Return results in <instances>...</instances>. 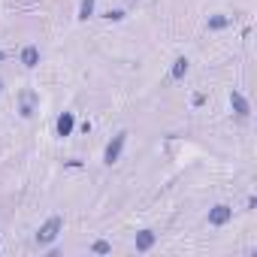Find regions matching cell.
<instances>
[{
  "label": "cell",
  "mask_w": 257,
  "mask_h": 257,
  "mask_svg": "<svg viewBox=\"0 0 257 257\" xmlns=\"http://www.w3.org/2000/svg\"><path fill=\"white\" fill-rule=\"evenodd\" d=\"M0 91H4V76H0Z\"/></svg>",
  "instance_id": "9a60e30c"
},
{
  "label": "cell",
  "mask_w": 257,
  "mask_h": 257,
  "mask_svg": "<svg viewBox=\"0 0 257 257\" xmlns=\"http://www.w3.org/2000/svg\"><path fill=\"white\" fill-rule=\"evenodd\" d=\"M34 112H37V94H34V91H28V94H22L19 115H22V118H34Z\"/></svg>",
  "instance_id": "9c48e42d"
},
{
  "label": "cell",
  "mask_w": 257,
  "mask_h": 257,
  "mask_svg": "<svg viewBox=\"0 0 257 257\" xmlns=\"http://www.w3.org/2000/svg\"><path fill=\"white\" fill-rule=\"evenodd\" d=\"M224 28H230L227 16H209L206 19V31H224Z\"/></svg>",
  "instance_id": "30bf717a"
},
{
  "label": "cell",
  "mask_w": 257,
  "mask_h": 257,
  "mask_svg": "<svg viewBox=\"0 0 257 257\" xmlns=\"http://www.w3.org/2000/svg\"><path fill=\"white\" fill-rule=\"evenodd\" d=\"M127 131H118L109 143H106V149H103V164L106 167H112V164H118L121 161V152H124V146H127Z\"/></svg>",
  "instance_id": "7a4b0ae2"
},
{
  "label": "cell",
  "mask_w": 257,
  "mask_h": 257,
  "mask_svg": "<svg viewBox=\"0 0 257 257\" xmlns=\"http://www.w3.org/2000/svg\"><path fill=\"white\" fill-rule=\"evenodd\" d=\"M227 100H230V109H233L239 118H248V115H251V103H248V97H245L242 91H236V88H233Z\"/></svg>",
  "instance_id": "52a82bcc"
},
{
  "label": "cell",
  "mask_w": 257,
  "mask_h": 257,
  "mask_svg": "<svg viewBox=\"0 0 257 257\" xmlns=\"http://www.w3.org/2000/svg\"><path fill=\"white\" fill-rule=\"evenodd\" d=\"M94 10H97V0H82V4H79V22L94 19Z\"/></svg>",
  "instance_id": "7c38bea8"
},
{
  "label": "cell",
  "mask_w": 257,
  "mask_h": 257,
  "mask_svg": "<svg viewBox=\"0 0 257 257\" xmlns=\"http://www.w3.org/2000/svg\"><path fill=\"white\" fill-rule=\"evenodd\" d=\"M230 221H233V206H227V203H215L209 209V215H206V224L209 227H224Z\"/></svg>",
  "instance_id": "3957f363"
},
{
  "label": "cell",
  "mask_w": 257,
  "mask_h": 257,
  "mask_svg": "<svg viewBox=\"0 0 257 257\" xmlns=\"http://www.w3.org/2000/svg\"><path fill=\"white\" fill-rule=\"evenodd\" d=\"M0 61H7V52H0Z\"/></svg>",
  "instance_id": "5bb4252c"
},
{
  "label": "cell",
  "mask_w": 257,
  "mask_h": 257,
  "mask_svg": "<svg viewBox=\"0 0 257 257\" xmlns=\"http://www.w3.org/2000/svg\"><path fill=\"white\" fill-rule=\"evenodd\" d=\"M106 19H109V22H124V10H109Z\"/></svg>",
  "instance_id": "4fadbf2b"
},
{
  "label": "cell",
  "mask_w": 257,
  "mask_h": 257,
  "mask_svg": "<svg viewBox=\"0 0 257 257\" xmlns=\"http://www.w3.org/2000/svg\"><path fill=\"white\" fill-rule=\"evenodd\" d=\"M188 70H191V61H188L185 55H179V58L173 61V70H170V79H173V82H182V79L188 76Z\"/></svg>",
  "instance_id": "ba28073f"
},
{
  "label": "cell",
  "mask_w": 257,
  "mask_h": 257,
  "mask_svg": "<svg viewBox=\"0 0 257 257\" xmlns=\"http://www.w3.org/2000/svg\"><path fill=\"white\" fill-rule=\"evenodd\" d=\"M40 61H43V52H40V46H25L22 52H19V64L25 67V70H37L40 67Z\"/></svg>",
  "instance_id": "8992f818"
},
{
  "label": "cell",
  "mask_w": 257,
  "mask_h": 257,
  "mask_svg": "<svg viewBox=\"0 0 257 257\" xmlns=\"http://www.w3.org/2000/svg\"><path fill=\"white\" fill-rule=\"evenodd\" d=\"M73 131H76V112H61L55 121V137L67 140V137H73Z\"/></svg>",
  "instance_id": "5b68a950"
},
{
  "label": "cell",
  "mask_w": 257,
  "mask_h": 257,
  "mask_svg": "<svg viewBox=\"0 0 257 257\" xmlns=\"http://www.w3.org/2000/svg\"><path fill=\"white\" fill-rule=\"evenodd\" d=\"M134 4H137V0H134Z\"/></svg>",
  "instance_id": "2e32d148"
},
{
  "label": "cell",
  "mask_w": 257,
  "mask_h": 257,
  "mask_svg": "<svg viewBox=\"0 0 257 257\" xmlns=\"http://www.w3.org/2000/svg\"><path fill=\"white\" fill-rule=\"evenodd\" d=\"M88 251H91V254H97V257L112 254V242H106V239H94V242L88 245Z\"/></svg>",
  "instance_id": "8fae6325"
},
{
  "label": "cell",
  "mask_w": 257,
  "mask_h": 257,
  "mask_svg": "<svg viewBox=\"0 0 257 257\" xmlns=\"http://www.w3.org/2000/svg\"><path fill=\"white\" fill-rule=\"evenodd\" d=\"M155 245H158V233H155L152 227H146V230H140V233L134 236V248H137V254H149Z\"/></svg>",
  "instance_id": "277c9868"
},
{
  "label": "cell",
  "mask_w": 257,
  "mask_h": 257,
  "mask_svg": "<svg viewBox=\"0 0 257 257\" xmlns=\"http://www.w3.org/2000/svg\"><path fill=\"white\" fill-rule=\"evenodd\" d=\"M61 233H64V218H61V215H52V218H46V221L40 224V230H37L34 239H37L40 248H46V245H52Z\"/></svg>",
  "instance_id": "6da1fadb"
}]
</instances>
